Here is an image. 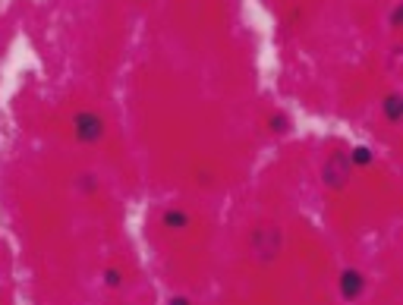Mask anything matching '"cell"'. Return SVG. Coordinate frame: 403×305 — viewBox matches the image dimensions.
<instances>
[{"instance_id": "6da1fadb", "label": "cell", "mask_w": 403, "mask_h": 305, "mask_svg": "<svg viewBox=\"0 0 403 305\" xmlns=\"http://www.w3.org/2000/svg\"><path fill=\"white\" fill-rule=\"evenodd\" d=\"M104 132V120L95 114H79L76 116V136L83 139V142H95V139H101Z\"/></svg>"}, {"instance_id": "7a4b0ae2", "label": "cell", "mask_w": 403, "mask_h": 305, "mask_svg": "<svg viewBox=\"0 0 403 305\" xmlns=\"http://www.w3.org/2000/svg\"><path fill=\"white\" fill-rule=\"evenodd\" d=\"M341 290H343V296H347V299L359 296V290H362V277H359L356 271H347V274H343V280H341Z\"/></svg>"}, {"instance_id": "3957f363", "label": "cell", "mask_w": 403, "mask_h": 305, "mask_svg": "<svg viewBox=\"0 0 403 305\" xmlns=\"http://www.w3.org/2000/svg\"><path fill=\"white\" fill-rule=\"evenodd\" d=\"M384 114H388V120H400V98L397 95H391L388 101H384Z\"/></svg>"}, {"instance_id": "277c9868", "label": "cell", "mask_w": 403, "mask_h": 305, "mask_svg": "<svg viewBox=\"0 0 403 305\" xmlns=\"http://www.w3.org/2000/svg\"><path fill=\"white\" fill-rule=\"evenodd\" d=\"M164 224L167 227H186V214H180V211H171V214H164Z\"/></svg>"}, {"instance_id": "5b68a950", "label": "cell", "mask_w": 403, "mask_h": 305, "mask_svg": "<svg viewBox=\"0 0 403 305\" xmlns=\"http://www.w3.org/2000/svg\"><path fill=\"white\" fill-rule=\"evenodd\" d=\"M353 161H356V164H369V161H372L369 148H356V151H353Z\"/></svg>"}, {"instance_id": "8992f818", "label": "cell", "mask_w": 403, "mask_h": 305, "mask_svg": "<svg viewBox=\"0 0 403 305\" xmlns=\"http://www.w3.org/2000/svg\"><path fill=\"white\" fill-rule=\"evenodd\" d=\"M108 280H110V286H117V284H120V274L110 271V274H108Z\"/></svg>"}, {"instance_id": "52a82bcc", "label": "cell", "mask_w": 403, "mask_h": 305, "mask_svg": "<svg viewBox=\"0 0 403 305\" xmlns=\"http://www.w3.org/2000/svg\"><path fill=\"white\" fill-rule=\"evenodd\" d=\"M171 305H189V302H186V299H173Z\"/></svg>"}]
</instances>
